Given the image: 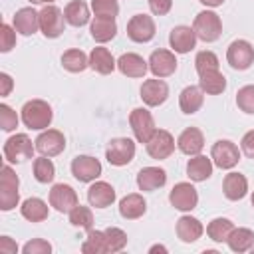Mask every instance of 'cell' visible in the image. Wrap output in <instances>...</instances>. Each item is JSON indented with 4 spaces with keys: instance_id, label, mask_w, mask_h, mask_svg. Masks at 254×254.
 Here are the masks:
<instances>
[{
    "instance_id": "obj_1",
    "label": "cell",
    "mask_w": 254,
    "mask_h": 254,
    "mask_svg": "<svg viewBox=\"0 0 254 254\" xmlns=\"http://www.w3.org/2000/svg\"><path fill=\"white\" fill-rule=\"evenodd\" d=\"M54 111L44 99H30L22 107V121L28 129H48L52 123Z\"/></svg>"
},
{
    "instance_id": "obj_2",
    "label": "cell",
    "mask_w": 254,
    "mask_h": 254,
    "mask_svg": "<svg viewBox=\"0 0 254 254\" xmlns=\"http://www.w3.org/2000/svg\"><path fill=\"white\" fill-rule=\"evenodd\" d=\"M192 30H194L196 38H200L202 42H216L222 34V22H220L218 14L204 10L194 16Z\"/></svg>"
},
{
    "instance_id": "obj_3",
    "label": "cell",
    "mask_w": 254,
    "mask_h": 254,
    "mask_svg": "<svg viewBox=\"0 0 254 254\" xmlns=\"http://www.w3.org/2000/svg\"><path fill=\"white\" fill-rule=\"evenodd\" d=\"M36 145H32V139L26 133H16L4 143V157L10 163H24L32 159Z\"/></svg>"
},
{
    "instance_id": "obj_4",
    "label": "cell",
    "mask_w": 254,
    "mask_h": 254,
    "mask_svg": "<svg viewBox=\"0 0 254 254\" xmlns=\"http://www.w3.org/2000/svg\"><path fill=\"white\" fill-rule=\"evenodd\" d=\"M18 175L8 167L4 165L2 167V175H0V208L2 210H12L16 204H18Z\"/></svg>"
},
{
    "instance_id": "obj_5",
    "label": "cell",
    "mask_w": 254,
    "mask_h": 254,
    "mask_svg": "<svg viewBox=\"0 0 254 254\" xmlns=\"http://www.w3.org/2000/svg\"><path fill=\"white\" fill-rule=\"evenodd\" d=\"M105 157L111 165L115 167H123V165H129L135 157V143L129 139V137H117V139H111L107 151H105Z\"/></svg>"
},
{
    "instance_id": "obj_6",
    "label": "cell",
    "mask_w": 254,
    "mask_h": 254,
    "mask_svg": "<svg viewBox=\"0 0 254 254\" xmlns=\"http://www.w3.org/2000/svg\"><path fill=\"white\" fill-rule=\"evenodd\" d=\"M210 159H212V163H214L216 167H220V169H232V167H236L238 161H240V151H238V147H236L232 141L220 139V141H216V143L212 145V149H210Z\"/></svg>"
},
{
    "instance_id": "obj_7",
    "label": "cell",
    "mask_w": 254,
    "mask_h": 254,
    "mask_svg": "<svg viewBox=\"0 0 254 254\" xmlns=\"http://www.w3.org/2000/svg\"><path fill=\"white\" fill-rule=\"evenodd\" d=\"M64 12L54 6V4H48L40 10V30L46 38H58L62 32H64Z\"/></svg>"
},
{
    "instance_id": "obj_8",
    "label": "cell",
    "mask_w": 254,
    "mask_h": 254,
    "mask_svg": "<svg viewBox=\"0 0 254 254\" xmlns=\"http://www.w3.org/2000/svg\"><path fill=\"white\" fill-rule=\"evenodd\" d=\"M226 60L234 69H248L254 62V48L246 40H234L226 50Z\"/></svg>"
},
{
    "instance_id": "obj_9",
    "label": "cell",
    "mask_w": 254,
    "mask_h": 254,
    "mask_svg": "<svg viewBox=\"0 0 254 254\" xmlns=\"http://www.w3.org/2000/svg\"><path fill=\"white\" fill-rule=\"evenodd\" d=\"M129 123H131L133 135H135V139H137L139 143H147V141L151 139V135L157 131L151 111H147V109H143V107H137V109L131 111Z\"/></svg>"
},
{
    "instance_id": "obj_10",
    "label": "cell",
    "mask_w": 254,
    "mask_h": 254,
    "mask_svg": "<svg viewBox=\"0 0 254 254\" xmlns=\"http://www.w3.org/2000/svg\"><path fill=\"white\" fill-rule=\"evenodd\" d=\"M127 36L137 44H145L155 36V22L147 14H135L127 22Z\"/></svg>"
},
{
    "instance_id": "obj_11",
    "label": "cell",
    "mask_w": 254,
    "mask_h": 254,
    "mask_svg": "<svg viewBox=\"0 0 254 254\" xmlns=\"http://www.w3.org/2000/svg\"><path fill=\"white\" fill-rule=\"evenodd\" d=\"M173 151H175V139L165 129H157L151 135V139L147 141V153L151 159H157V161L167 159V157H171Z\"/></svg>"
},
{
    "instance_id": "obj_12",
    "label": "cell",
    "mask_w": 254,
    "mask_h": 254,
    "mask_svg": "<svg viewBox=\"0 0 254 254\" xmlns=\"http://www.w3.org/2000/svg\"><path fill=\"white\" fill-rule=\"evenodd\" d=\"M169 200H171V204H173L177 210L187 212V210H192V208L196 206V202H198V192H196V189H194L190 183H177V185L173 187L171 194H169Z\"/></svg>"
},
{
    "instance_id": "obj_13",
    "label": "cell",
    "mask_w": 254,
    "mask_h": 254,
    "mask_svg": "<svg viewBox=\"0 0 254 254\" xmlns=\"http://www.w3.org/2000/svg\"><path fill=\"white\" fill-rule=\"evenodd\" d=\"M34 143H36V149L44 157H56L65 149V137L58 129H48V131L40 133Z\"/></svg>"
},
{
    "instance_id": "obj_14",
    "label": "cell",
    "mask_w": 254,
    "mask_h": 254,
    "mask_svg": "<svg viewBox=\"0 0 254 254\" xmlns=\"http://www.w3.org/2000/svg\"><path fill=\"white\" fill-rule=\"evenodd\" d=\"M71 175L79 183H89L95 181L101 175V163L89 155H77L71 161Z\"/></svg>"
},
{
    "instance_id": "obj_15",
    "label": "cell",
    "mask_w": 254,
    "mask_h": 254,
    "mask_svg": "<svg viewBox=\"0 0 254 254\" xmlns=\"http://www.w3.org/2000/svg\"><path fill=\"white\" fill-rule=\"evenodd\" d=\"M50 204H52L58 212H69L73 206L79 204V200H77L75 190H73L69 185L58 183V185H54L52 190H50Z\"/></svg>"
},
{
    "instance_id": "obj_16",
    "label": "cell",
    "mask_w": 254,
    "mask_h": 254,
    "mask_svg": "<svg viewBox=\"0 0 254 254\" xmlns=\"http://www.w3.org/2000/svg\"><path fill=\"white\" fill-rule=\"evenodd\" d=\"M149 69L155 77H169L177 69V58L169 50H155L149 58Z\"/></svg>"
},
{
    "instance_id": "obj_17",
    "label": "cell",
    "mask_w": 254,
    "mask_h": 254,
    "mask_svg": "<svg viewBox=\"0 0 254 254\" xmlns=\"http://www.w3.org/2000/svg\"><path fill=\"white\" fill-rule=\"evenodd\" d=\"M169 97V85L163 79H147L141 85V99L149 105V107H157L161 103H165V99Z\"/></svg>"
},
{
    "instance_id": "obj_18",
    "label": "cell",
    "mask_w": 254,
    "mask_h": 254,
    "mask_svg": "<svg viewBox=\"0 0 254 254\" xmlns=\"http://www.w3.org/2000/svg\"><path fill=\"white\" fill-rule=\"evenodd\" d=\"M169 44L177 54H187L196 44V34L189 26H175L169 34Z\"/></svg>"
},
{
    "instance_id": "obj_19",
    "label": "cell",
    "mask_w": 254,
    "mask_h": 254,
    "mask_svg": "<svg viewBox=\"0 0 254 254\" xmlns=\"http://www.w3.org/2000/svg\"><path fill=\"white\" fill-rule=\"evenodd\" d=\"M177 147L185 155H198L202 151V147H204V135H202V131L196 129V127H187L179 135Z\"/></svg>"
},
{
    "instance_id": "obj_20",
    "label": "cell",
    "mask_w": 254,
    "mask_h": 254,
    "mask_svg": "<svg viewBox=\"0 0 254 254\" xmlns=\"http://www.w3.org/2000/svg\"><path fill=\"white\" fill-rule=\"evenodd\" d=\"M87 200L95 208H107L115 200V189L105 181H97L87 189Z\"/></svg>"
},
{
    "instance_id": "obj_21",
    "label": "cell",
    "mask_w": 254,
    "mask_h": 254,
    "mask_svg": "<svg viewBox=\"0 0 254 254\" xmlns=\"http://www.w3.org/2000/svg\"><path fill=\"white\" fill-rule=\"evenodd\" d=\"M40 28V12L34 8H20L14 14V30L22 36H32Z\"/></svg>"
},
{
    "instance_id": "obj_22",
    "label": "cell",
    "mask_w": 254,
    "mask_h": 254,
    "mask_svg": "<svg viewBox=\"0 0 254 254\" xmlns=\"http://www.w3.org/2000/svg\"><path fill=\"white\" fill-rule=\"evenodd\" d=\"M117 67L127 77H143L147 73V69H149V62H145L137 54H123L117 60Z\"/></svg>"
},
{
    "instance_id": "obj_23",
    "label": "cell",
    "mask_w": 254,
    "mask_h": 254,
    "mask_svg": "<svg viewBox=\"0 0 254 254\" xmlns=\"http://www.w3.org/2000/svg\"><path fill=\"white\" fill-rule=\"evenodd\" d=\"M222 190L228 200H240L248 192V181L240 173H228L222 181Z\"/></svg>"
},
{
    "instance_id": "obj_24",
    "label": "cell",
    "mask_w": 254,
    "mask_h": 254,
    "mask_svg": "<svg viewBox=\"0 0 254 254\" xmlns=\"http://www.w3.org/2000/svg\"><path fill=\"white\" fill-rule=\"evenodd\" d=\"M167 183V173L159 167H145L137 175V187L141 190H155Z\"/></svg>"
},
{
    "instance_id": "obj_25",
    "label": "cell",
    "mask_w": 254,
    "mask_h": 254,
    "mask_svg": "<svg viewBox=\"0 0 254 254\" xmlns=\"http://www.w3.org/2000/svg\"><path fill=\"white\" fill-rule=\"evenodd\" d=\"M204 91L200 89V85H189L181 91L179 95V105H181V111L187 113V115H192L196 113L200 107H202V101H204Z\"/></svg>"
},
{
    "instance_id": "obj_26",
    "label": "cell",
    "mask_w": 254,
    "mask_h": 254,
    "mask_svg": "<svg viewBox=\"0 0 254 254\" xmlns=\"http://www.w3.org/2000/svg\"><path fill=\"white\" fill-rule=\"evenodd\" d=\"M145 210H147V202H145V198H143L141 194H137V192L127 194V196L121 198V202H119V214H121L123 218H127V220L141 218V216L145 214Z\"/></svg>"
},
{
    "instance_id": "obj_27",
    "label": "cell",
    "mask_w": 254,
    "mask_h": 254,
    "mask_svg": "<svg viewBox=\"0 0 254 254\" xmlns=\"http://www.w3.org/2000/svg\"><path fill=\"white\" fill-rule=\"evenodd\" d=\"M117 62L115 58L111 56V52L107 48H93L91 54H89V67L101 75H107L115 69Z\"/></svg>"
},
{
    "instance_id": "obj_28",
    "label": "cell",
    "mask_w": 254,
    "mask_h": 254,
    "mask_svg": "<svg viewBox=\"0 0 254 254\" xmlns=\"http://www.w3.org/2000/svg\"><path fill=\"white\" fill-rule=\"evenodd\" d=\"M202 232H204V228H202L200 220L194 216H181L177 220V236L187 244L198 240L202 236Z\"/></svg>"
},
{
    "instance_id": "obj_29",
    "label": "cell",
    "mask_w": 254,
    "mask_h": 254,
    "mask_svg": "<svg viewBox=\"0 0 254 254\" xmlns=\"http://www.w3.org/2000/svg\"><path fill=\"white\" fill-rule=\"evenodd\" d=\"M89 32H91V38L95 42H99V44H105V42L113 40L115 34H117L115 18H99V16H95V20L89 26Z\"/></svg>"
},
{
    "instance_id": "obj_30",
    "label": "cell",
    "mask_w": 254,
    "mask_h": 254,
    "mask_svg": "<svg viewBox=\"0 0 254 254\" xmlns=\"http://www.w3.org/2000/svg\"><path fill=\"white\" fill-rule=\"evenodd\" d=\"M187 175L194 183L206 181L212 175V161L204 155H192V159L187 163Z\"/></svg>"
},
{
    "instance_id": "obj_31",
    "label": "cell",
    "mask_w": 254,
    "mask_h": 254,
    "mask_svg": "<svg viewBox=\"0 0 254 254\" xmlns=\"http://www.w3.org/2000/svg\"><path fill=\"white\" fill-rule=\"evenodd\" d=\"M198 85L204 93L208 95H218L226 89V77L218 71V69H210V71H202L198 73Z\"/></svg>"
},
{
    "instance_id": "obj_32",
    "label": "cell",
    "mask_w": 254,
    "mask_h": 254,
    "mask_svg": "<svg viewBox=\"0 0 254 254\" xmlns=\"http://www.w3.org/2000/svg\"><path fill=\"white\" fill-rule=\"evenodd\" d=\"M20 212L26 220L30 222H42L48 218V204L38 198V196H32V198H26L20 206Z\"/></svg>"
},
{
    "instance_id": "obj_33",
    "label": "cell",
    "mask_w": 254,
    "mask_h": 254,
    "mask_svg": "<svg viewBox=\"0 0 254 254\" xmlns=\"http://www.w3.org/2000/svg\"><path fill=\"white\" fill-rule=\"evenodd\" d=\"M64 16H65L67 24L79 28V26H85L89 22V8L83 0H73L64 8Z\"/></svg>"
},
{
    "instance_id": "obj_34",
    "label": "cell",
    "mask_w": 254,
    "mask_h": 254,
    "mask_svg": "<svg viewBox=\"0 0 254 254\" xmlns=\"http://www.w3.org/2000/svg\"><path fill=\"white\" fill-rule=\"evenodd\" d=\"M226 242L232 252H246L254 246V232L250 228H234Z\"/></svg>"
},
{
    "instance_id": "obj_35",
    "label": "cell",
    "mask_w": 254,
    "mask_h": 254,
    "mask_svg": "<svg viewBox=\"0 0 254 254\" xmlns=\"http://www.w3.org/2000/svg\"><path fill=\"white\" fill-rule=\"evenodd\" d=\"M62 65L71 73H79L89 65V58L81 50H67L62 56Z\"/></svg>"
},
{
    "instance_id": "obj_36",
    "label": "cell",
    "mask_w": 254,
    "mask_h": 254,
    "mask_svg": "<svg viewBox=\"0 0 254 254\" xmlns=\"http://www.w3.org/2000/svg\"><path fill=\"white\" fill-rule=\"evenodd\" d=\"M232 230H234V224H232V220H228V218H214V220H210L208 226H206V234H208V238L214 240V242H226Z\"/></svg>"
},
{
    "instance_id": "obj_37",
    "label": "cell",
    "mask_w": 254,
    "mask_h": 254,
    "mask_svg": "<svg viewBox=\"0 0 254 254\" xmlns=\"http://www.w3.org/2000/svg\"><path fill=\"white\" fill-rule=\"evenodd\" d=\"M83 254H103L107 252V242H105V232L103 230H89L85 242L81 244Z\"/></svg>"
},
{
    "instance_id": "obj_38",
    "label": "cell",
    "mask_w": 254,
    "mask_h": 254,
    "mask_svg": "<svg viewBox=\"0 0 254 254\" xmlns=\"http://www.w3.org/2000/svg\"><path fill=\"white\" fill-rule=\"evenodd\" d=\"M34 177L38 183H52L56 177V167L48 157H40L34 161Z\"/></svg>"
},
{
    "instance_id": "obj_39",
    "label": "cell",
    "mask_w": 254,
    "mask_h": 254,
    "mask_svg": "<svg viewBox=\"0 0 254 254\" xmlns=\"http://www.w3.org/2000/svg\"><path fill=\"white\" fill-rule=\"evenodd\" d=\"M69 222H71L73 226H77V228L91 230V228H93V214H91V210H89L87 206L77 204V206H73V208L69 210Z\"/></svg>"
},
{
    "instance_id": "obj_40",
    "label": "cell",
    "mask_w": 254,
    "mask_h": 254,
    "mask_svg": "<svg viewBox=\"0 0 254 254\" xmlns=\"http://www.w3.org/2000/svg\"><path fill=\"white\" fill-rule=\"evenodd\" d=\"M105 232V242H107V252H119L125 248L127 244V234L117 228V226H109L103 230Z\"/></svg>"
},
{
    "instance_id": "obj_41",
    "label": "cell",
    "mask_w": 254,
    "mask_h": 254,
    "mask_svg": "<svg viewBox=\"0 0 254 254\" xmlns=\"http://www.w3.org/2000/svg\"><path fill=\"white\" fill-rule=\"evenodd\" d=\"M91 8L99 18H115L119 14L117 0H91Z\"/></svg>"
},
{
    "instance_id": "obj_42",
    "label": "cell",
    "mask_w": 254,
    "mask_h": 254,
    "mask_svg": "<svg viewBox=\"0 0 254 254\" xmlns=\"http://www.w3.org/2000/svg\"><path fill=\"white\" fill-rule=\"evenodd\" d=\"M236 105L244 113H254V85H244L236 93Z\"/></svg>"
},
{
    "instance_id": "obj_43",
    "label": "cell",
    "mask_w": 254,
    "mask_h": 254,
    "mask_svg": "<svg viewBox=\"0 0 254 254\" xmlns=\"http://www.w3.org/2000/svg\"><path fill=\"white\" fill-rule=\"evenodd\" d=\"M194 67H196L198 73L210 71V69H218V58H216V54L214 52H208V50L198 52L196 58H194Z\"/></svg>"
},
{
    "instance_id": "obj_44",
    "label": "cell",
    "mask_w": 254,
    "mask_h": 254,
    "mask_svg": "<svg viewBox=\"0 0 254 254\" xmlns=\"http://www.w3.org/2000/svg\"><path fill=\"white\" fill-rule=\"evenodd\" d=\"M0 127H2V131H14L18 127V115L6 103L0 105Z\"/></svg>"
},
{
    "instance_id": "obj_45",
    "label": "cell",
    "mask_w": 254,
    "mask_h": 254,
    "mask_svg": "<svg viewBox=\"0 0 254 254\" xmlns=\"http://www.w3.org/2000/svg\"><path fill=\"white\" fill-rule=\"evenodd\" d=\"M14 46H16V32H14L8 24H2V26H0V52L6 54V52H10Z\"/></svg>"
},
{
    "instance_id": "obj_46",
    "label": "cell",
    "mask_w": 254,
    "mask_h": 254,
    "mask_svg": "<svg viewBox=\"0 0 254 254\" xmlns=\"http://www.w3.org/2000/svg\"><path fill=\"white\" fill-rule=\"evenodd\" d=\"M22 252L24 254H50L52 252V244L48 240H44V238H34V240L24 244Z\"/></svg>"
},
{
    "instance_id": "obj_47",
    "label": "cell",
    "mask_w": 254,
    "mask_h": 254,
    "mask_svg": "<svg viewBox=\"0 0 254 254\" xmlns=\"http://www.w3.org/2000/svg\"><path fill=\"white\" fill-rule=\"evenodd\" d=\"M171 6H173V0H149V8H151V12H153L155 16H165V14H169Z\"/></svg>"
},
{
    "instance_id": "obj_48",
    "label": "cell",
    "mask_w": 254,
    "mask_h": 254,
    "mask_svg": "<svg viewBox=\"0 0 254 254\" xmlns=\"http://www.w3.org/2000/svg\"><path fill=\"white\" fill-rule=\"evenodd\" d=\"M240 145H242V153H244L248 159H254V129L248 131V133L242 137Z\"/></svg>"
},
{
    "instance_id": "obj_49",
    "label": "cell",
    "mask_w": 254,
    "mask_h": 254,
    "mask_svg": "<svg viewBox=\"0 0 254 254\" xmlns=\"http://www.w3.org/2000/svg\"><path fill=\"white\" fill-rule=\"evenodd\" d=\"M16 250H18V246H16V242L10 236H2L0 238V252H4V254H16Z\"/></svg>"
},
{
    "instance_id": "obj_50",
    "label": "cell",
    "mask_w": 254,
    "mask_h": 254,
    "mask_svg": "<svg viewBox=\"0 0 254 254\" xmlns=\"http://www.w3.org/2000/svg\"><path fill=\"white\" fill-rule=\"evenodd\" d=\"M0 83H2V87H0V95L2 97H6L10 91H12V77L8 75V73H0Z\"/></svg>"
},
{
    "instance_id": "obj_51",
    "label": "cell",
    "mask_w": 254,
    "mask_h": 254,
    "mask_svg": "<svg viewBox=\"0 0 254 254\" xmlns=\"http://www.w3.org/2000/svg\"><path fill=\"white\" fill-rule=\"evenodd\" d=\"M200 4H204V6H210V8H216V6H220L224 0H198Z\"/></svg>"
},
{
    "instance_id": "obj_52",
    "label": "cell",
    "mask_w": 254,
    "mask_h": 254,
    "mask_svg": "<svg viewBox=\"0 0 254 254\" xmlns=\"http://www.w3.org/2000/svg\"><path fill=\"white\" fill-rule=\"evenodd\" d=\"M149 252H167V248L165 246H153Z\"/></svg>"
},
{
    "instance_id": "obj_53",
    "label": "cell",
    "mask_w": 254,
    "mask_h": 254,
    "mask_svg": "<svg viewBox=\"0 0 254 254\" xmlns=\"http://www.w3.org/2000/svg\"><path fill=\"white\" fill-rule=\"evenodd\" d=\"M30 2H34V4H50V2H54V0H30Z\"/></svg>"
},
{
    "instance_id": "obj_54",
    "label": "cell",
    "mask_w": 254,
    "mask_h": 254,
    "mask_svg": "<svg viewBox=\"0 0 254 254\" xmlns=\"http://www.w3.org/2000/svg\"><path fill=\"white\" fill-rule=\"evenodd\" d=\"M252 206H254V192H252Z\"/></svg>"
},
{
    "instance_id": "obj_55",
    "label": "cell",
    "mask_w": 254,
    "mask_h": 254,
    "mask_svg": "<svg viewBox=\"0 0 254 254\" xmlns=\"http://www.w3.org/2000/svg\"><path fill=\"white\" fill-rule=\"evenodd\" d=\"M252 250H254V246H252Z\"/></svg>"
}]
</instances>
